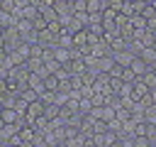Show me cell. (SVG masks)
Returning a JSON list of instances; mask_svg holds the SVG:
<instances>
[{
    "mask_svg": "<svg viewBox=\"0 0 156 147\" xmlns=\"http://www.w3.org/2000/svg\"><path fill=\"white\" fill-rule=\"evenodd\" d=\"M44 108H46V103L41 100V98H37V100H32L29 105H27V113H24V118H27V125H32L39 115H44Z\"/></svg>",
    "mask_w": 156,
    "mask_h": 147,
    "instance_id": "6da1fadb",
    "label": "cell"
},
{
    "mask_svg": "<svg viewBox=\"0 0 156 147\" xmlns=\"http://www.w3.org/2000/svg\"><path fill=\"white\" fill-rule=\"evenodd\" d=\"M146 93H149V86H146V83H144V78L139 76V78L132 83V96H129V98H132V100H141Z\"/></svg>",
    "mask_w": 156,
    "mask_h": 147,
    "instance_id": "7a4b0ae2",
    "label": "cell"
},
{
    "mask_svg": "<svg viewBox=\"0 0 156 147\" xmlns=\"http://www.w3.org/2000/svg\"><path fill=\"white\" fill-rule=\"evenodd\" d=\"M110 54H112V56H115V61H117V64H122V66H129V64H132V59L136 56L132 49H119V51H110Z\"/></svg>",
    "mask_w": 156,
    "mask_h": 147,
    "instance_id": "3957f363",
    "label": "cell"
},
{
    "mask_svg": "<svg viewBox=\"0 0 156 147\" xmlns=\"http://www.w3.org/2000/svg\"><path fill=\"white\" fill-rule=\"evenodd\" d=\"M27 86H32V88L39 91V93L46 91V86H44V76H39L37 71H29V76H27Z\"/></svg>",
    "mask_w": 156,
    "mask_h": 147,
    "instance_id": "277c9868",
    "label": "cell"
},
{
    "mask_svg": "<svg viewBox=\"0 0 156 147\" xmlns=\"http://www.w3.org/2000/svg\"><path fill=\"white\" fill-rule=\"evenodd\" d=\"M129 66H132V71H134L136 76H144V74L149 71V66H151V64H149V61H144V59L136 54V56L132 59V64H129Z\"/></svg>",
    "mask_w": 156,
    "mask_h": 147,
    "instance_id": "5b68a950",
    "label": "cell"
},
{
    "mask_svg": "<svg viewBox=\"0 0 156 147\" xmlns=\"http://www.w3.org/2000/svg\"><path fill=\"white\" fill-rule=\"evenodd\" d=\"M39 10H41V17H44L46 22H54V20H58V10H56L54 5H41Z\"/></svg>",
    "mask_w": 156,
    "mask_h": 147,
    "instance_id": "8992f818",
    "label": "cell"
},
{
    "mask_svg": "<svg viewBox=\"0 0 156 147\" xmlns=\"http://www.w3.org/2000/svg\"><path fill=\"white\" fill-rule=\"evenodd\" d=\"M85 44H88V29L83 27V29L73 32V47H85Z\"/></svg>",
    "mask_w": 156,
    "mask_h": 147,
    "instance_id": "52a82bcc",
    "label": "cell"
},
{
    "mask_svg": "<svg viewBox=\"0 0 156 147\" xmlns=\"http://www.w3.org/2000/svg\"><path fill=\"white\" fill-rule=\"evenodd\" d=\"M44 115L49 118V120H54V118H58L61 115V105L54 100V103H46V108H44Z\"/></svg>",
    "mask_w": 156,
    "mask_h": 147,
    "instance_id": "ba28073f",
    "label": "cell"
},
{
    "mask_svg": "<svg viewBox=\"0 0 156 147\" xmlns=\"http://www.w3.org/2000/svg\"><path fill=\"white\" fill-rule=\"evenodd\" d=\"M58 76L56 74H46L44 76V86H46V91H58Z\"/></svg>",
    "mask_w": 156,
    "mask_h": 147,
    "instance_id": "9c48e42d",
    "label": "cell"
},
{
    "mask_svg": "<svg viewBox=\"0 0 156 147\" xmlns=\"http://www.w3.org/2000/svg\"><path fill=\"white\" fill-rule=\"evenodd\" d=\"M20 96H22V98H24L27 103H32V100H37V98H41V93H39V91H34L32 86H24Z\"/></svg>",
    "mask_w": 156,
    "mask_h": 147,
    "instance_id": "30bf717a",
    "label": "cell"
},
{
    "mask_svg": "<svg viewBox=\"0 0 156 147\" xmlns=\"http://www.w3.org/2000/svg\"><path fill=\"white\" fill-rule=\"evenodd\" d=\"M139 56H141L144 61L154 64V61H156V47H154V44H151V47H144V49L139 51Z\"/></svg>",
    "mask_w": 156,
    "mask_h": 147,
    "instance_id": "8fae6325",
    "label": "cell"
},
{
    "mask_svg": "<svg viewBox=\"0 0 156 147\" xmlns=\"http://www.w3.org/2000/svg\"><path fill=\"white\" fill-rule=\"evenodd\" d=\"M119 78H122V81H127V83H134V81H136L139 76H136V74L132 71V66H124V69H122V76H119Z\"/></svg>",
    "mask_w": 156,
    "mask_h": 147,
    "instance_id": "7c38bea8",
    "label": "cell"
},
{
    "mask_svg": "<svg viewBox=\"0 0 156 147\" xmlns=\"http://www.w3.org/2000/svg\"><path fill=\"white\" fill-rule=\"evenodd\" d=\"M141 78H144V83H146L149 88H156V71H154L151 66H149V71H146V74H144Z\"/></svg>",
    "mask_w": 156,
    "mask_h": 147,
    "instance_id": "4fadbf2b",
    "label": "cell"
},
{
    "mask_svg": "<svg viewBox=\"0 0 156 147\" xmlns=\"http://www.w3.org/2000/svg\"><path fill=\"white\" fill-rule=\"evenodd\" d=\"M32 24H34V29H37V32H41V29H46V24H49V22H46V20L41 17V12H39V15L32 20Z\"/></svg>",
    "mask_w": 156,
    "mask_h": 147,
    "instance_id": "5bb4252c",
    "label": "cell"
},
{
    "mask_svg": "<svg viewBox=\"0 0 156 147\" xmlns=\"http://www.w3.org/2000/svg\"><path fill=\"white\" fill-rule=\"evenodd\" d=\"M146 137H149L151 142H156V123H149V120H146Z\"/></svg>",
    "mask_w": 156,
    "mask_h": 147,
    "instance_id": "9a60e30c",
    "label": "cell"
},
{
    "mask_svg": "<svg viewBox=\"0 0 156 147\" xmlns=\"http://www.w3.org/2000/svg\"><path fill=\"white\" fill-rule=\"evenodd\" d=\"M119 12H124V15H129V17H132V15H134V2H132V0H124Z\"/></svg>",
    "mask_w": 156,
    "mask_h": 147,
    "instance_id": "2e32d148",
    "label": "cell"
}]
</instances>
